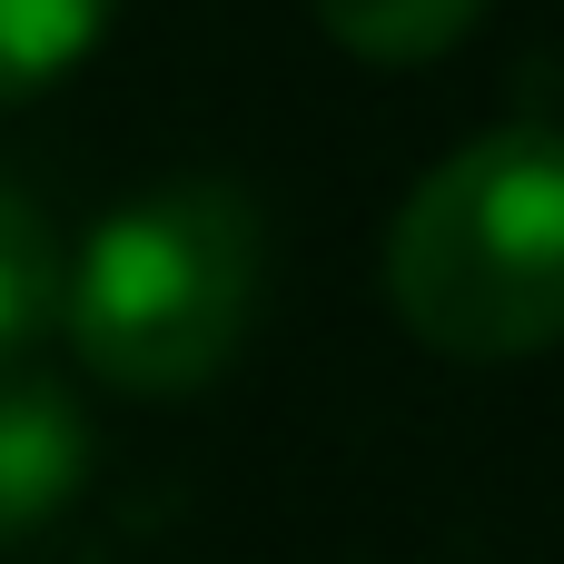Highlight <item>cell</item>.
Here are the masks:
<instances>
[{
  "instance_id": "6",
  "label": "cell",
  "mask_w": 564,
  "mask_h": 564,
  "mask_svg": "<svg viewBox=\"0 0 564 564\" xmlns=\"http://www.w3.org/2000/svg\"><path fill=\"white\" fill-rule=\"evenodd\" d=\"M109 20H119V0H0V109L69 79L109 40Z\"/></svg>"
},
{
  "instance_id": "5",
  "label": "cell",
  "mask_w": 564,
  "mask_h": 564,
  "mask_svg": "<svg viewBox=\"0 0 564 564\" xmlns=\"http://www.w3.org/2000/svg\"><path fill=\"white\" fill-rule=\"evenodd\" d=\"M307 10L367 69H426V59H446L486 20V0H307Z\"/></svg>"
},
{
  "instance_id": "4",
  "label": "cell",
  "mask_w": 564,
  "mask_h": 564,
  "mask_svg": "<svg viewBox=\"0 0 564 564\" xmlns=\"http://www.w3.org/2000/svg\"><path fill=\"white\" fill-rule=\"evenodd\" d=\"M59 297H69V258H59L40 198L20 178H0V357H30L59 327Z\"/></svg>"
},
{
  "instance_id": "3",
  "label": "cell",
  "mask_w": 564,
  "mask_h": 564,
  "mask_svg": "<svg viewBox=\"0 0 564 564\" xmlns=\"http://www.w3.org/2000/svg\"><path fill=\"white\" fill-rule=\"evenodd\" d=\"M89 486V416L79 397L30 367V357H0V555L40 545L69 496Z\"/></svg>"
},
{
  "instance_id": "2",
  "label": "cell",
  "mask_w": 564,
  "mask_h": 564,
  "mask_svg": "<svg viewBox=\"0 0 564 564\" xmlns=\"http://www.w3.org/2000/svg\"><path fill=\"white\" fill-rule=\"evenodd\" d=\"M387 307L416 347L506 367L564 347V139L486 129L446 149L387 228Z\"/></svg>"
},
{
  "instance_id": "1",
  "label": "cell",
  "mask_w": 564,
  "mask_h": 564,
  "mask_svg": "<svg viewBox=\"0 0 564 564\" xmlns=\"http://www.w3.org/2000/svg\"><path fill=\"white\" fill-rule=\"evenodd\" d=\"M258 297H268V228H258L248 188L169 178L79 238L59 337L99 387L169 406L238 367Z\"/></svg>"
}]
</instances>
